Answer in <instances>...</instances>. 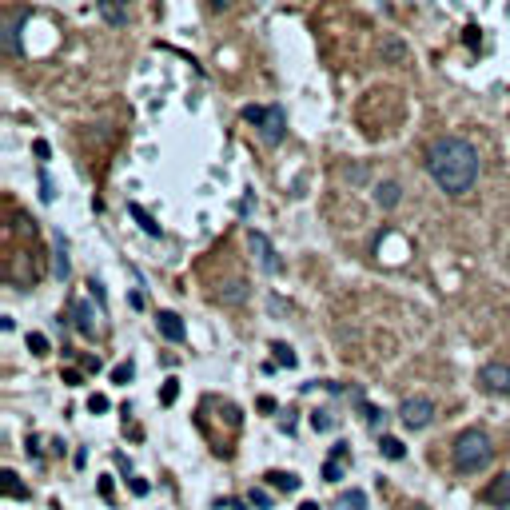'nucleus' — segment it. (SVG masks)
I'll list each match as a JSON object with an SVG mask.
<instances>
[{
	"mask_svg": "<svg viewBox=\"0 0 510 510\" xmlns=\"http://www.w3.org/2000/svg\"><path fill=\"white\" fill-rule=\"evenodd\" d=\"M128 216H132V220L140 223V227H143V231H148L152 239H159V236H164V231H159V223L152 220V216H148V211H143L140 204H128Z\"/></svg>",
	"mask_w": 510,
	"mask_h": 510,
	"instance_id": "f3484780",
	"label": "nucleus"
},
{
	"mask_svg": "<svg viewBox=\"0 0 510 510\" xmlns=\"http://www.w3.org/2000/svg\"><path fill=\"white\" fill-rule=\"evenodd\" d=\"M398 200H403V188H398L395 179H382L379 188H375V204H379L382 211H391V207H398Z\"/></svg>",
	"mask_w": 510,
	"mask_h": 510,
	"instance_id": "9b49d317",
	"label": "nucleus"
},
{
	"mask_svg": "<svg viewBox=\"0 0 510 510\" xmlns=\"http://www.w3.org/2000/svg\"><path fill=\"white\" fill-rule=\"evenodd\" d=\"M427 172L446 195H466L478 179V148L462 136H439L427 148Z\"/></svg>",
	"mask_w": 510,
	"mask_h": 510,
	"instance_id": "f257e3e1",
	"label": "nucleus"
},
{
	"mask_svg": "<svg viewBox=\"0 0 510 510\" xmlns=\"http://www.w3.org/2000/svg\"><path fill=\"white\" fill-rule=\"evenodd\" d=\"M132 375H136V367H132V363L112 367V382H120V387H128V382H132Z\"/></svg>",
	"mask_w": 510,
	"mask_h": 510,
	"instance_id": "5701e85b",
	"label": "nucleus"
},
{
	"mask_svg": "<svg viewBox=\"0 0 510 510\" xmlns=\"http://www.w3.org/2000/svg\"><path fill=\"white\" fill-rule=\"evenodd\" d=\"M478 382H482L491 395H510V367L507 363H482Z\"/></svg>",
	"mask_w": 510,
	"mask_h": 510,
	"instance_id": "423d86ee",
	"label": "nucleus"
},
{
	"mask_svg": "<svg viewBox=\"0 0 510 510\" xmlns=\"http://www.w3.org/2000/svg\"><path fill=\"white\" fill-rule=\"evenodd\" d=\"M482 502H486V507H498V510H510V471L491 478V482L482 486Z\"/></svg>",
	"mask_w": 510,
	"mask_h": 510,
	"instance_id": "0eeeda50",
	"label": "nucleus"
},
{
	"mask_svg": "<svg viewBox=\"0 0 510 510\" xmlns=\"http://www.w3.org/2000/svg\"><path fill=\"white\" fill-rule=\"evenodd\" d=\"M347 179H355V184H363V179H367V168H347Z\"/></svg>",
	"mask_w": 510,
	"mask_h": 510,
	"instance_id": "7c9ffc66",
	"label": "nucleus"
},
{
	"mask_svg": "<svg viewBox=\"0 0 510 510\" xmlns=\"http://www.w3.org/2000/svg\"><path fill=\"white\" fill-rule=\"evenodd\" d=\"M243 120L255 124L259 140L267 143V148L283 143V136H287V112L279 108V104H271V108H255V104H247V108H243Z\"/></svg>",
	"mask_w": 510,
	"mask_h": 510,
	"instance_id": "7ed1b4c3",
	"label": "nucleus"
},
{
	"mask_svg": "<svg viewBox=\"0 0 510 510\" xmlns=\"http://www.w3.org/2000/svg\"><path fill=\"white\" fill-rule=\"evenodd\" d=\"M339 510H367V494L363 491H343L339 494Z\"/></svg>",
	"mask_w": 510,
	"mask_h": 510,
	"instance_id": "412c9836",
	"label": "nucleus"
},
{
	"mask_svg": "<svg viewBox=\"0 0 510 510\" xmlns=\"http://www.w3.org/2000/svg\"><path fill=\"white\" fill-rule=\"evenodd\" d=\"M216 507L220 510H243V507H252V502H247V498H220Z\"/></svg>",
	"mask_w": 510,
	"mask_h": 510,
	"instance_id": "c85d7f7f",
	"label": "nucleus"
},
{
	"mask_svg": "<svg viewBox=\"0 0 510 510\" xmlns=\"http://www.w3.org/2000/svg\"><path fill=\"white\" fill-rule=\"evenodd\" d=\"M96 8H100V16H104V24H112V28H124L128 24V8L120 4V0H96Z\"/></svg>",
	"mask_w": 510,
	"mask_h": 510,
	"instance_id": "1a4fd4ad",
	"label": "nucleus"
},
{
	"mask_svg": "<svg viewBox=\"0 0 510 510\" xmlns=\"http://www.w3.org/2000/svg\"><path fill=\"white\" fill-rule=\"evenodd\" d=\"M299 510H319V507H315V502H303V507H299Z\"/></svg>",
	"mask_w": 510,
	"mask_h": 510,
	"instance_id": "e433bc0d",
	"label": "nucleus"
},
{
	"mask_svg": "<svg viewBox=\"0 0 510 510\" xmlns=\"http://www.w3.org/2000/svg\"><path fill=\"white\" fill-rule=\"evenodd\" d=\"M216 299L227 303V307H239V303L247 299V283H243V279H227V283H220Z\"/></svg>",
	"mask_w": 510,
	"mask_h": 510,
	"instance_id": "9d476101",
	"label": "nucleus"
},
{
	"mask_svg": "<svg viewBox=\"0 0 510 510\" xmlns=\"http://www.w3.org/2000/svg\"><path fill=\"white\" fill-rule=\"evenodd\" d=\"M128 482H132V491H136V494H148V491H152V486H148L143 478H128Z\"/></svg>",
	"mask_w": 510,
	"mask_h": 510,
	"instance_id": "2f4dec72",
	"label": "nucleus"
},
{
	"mask_svg": "<svg viewBox=\"0 0 510 510\" xmlns=\"http://www.w3.org/2000/svg\"><path fill=\"white\" fill-rule=\"evenodd\" d=\"M398 423L407 430H423L434 423V403L427 395H414V398H403V407H398Z\"/></svg>",
	"mask_w": 510,
	"mask_h": 510,
	"instance_id": "20e7f679",
	"label": "nucleus"
},
{
	"mask_svg": "<svg viewBox=\"0 0 510 510\" xmlns=\"http://www.w3.org/2000/svg\"><path fill=\"white\" fill-rule=\"evenodd\" d=\"M116 466H120V471H124V475H128V478H132V462H128V459H124V455H116Z\"/></svg>",
	"mask_w": 510,
	"mask_h": 510,
	"instance_id": "f704fd0d",
	"label": "nucleus"
},
{
	"mask_svg": "<svg viewBox=\"0 0 510 510\" xmlns=\"http://www.w3.org/2000/svg\"><path fill=\"white\" fill-rule=\"evenodd\" d=\"M108 407H112V403L104 395H92V398H88V411H92V414H104Z\"/></svg>",
	"mask_w": 510,
	"mask_h": 510,
	"instance_id": "cd10ccee",
	"label": "nucleus"
},
{
	"mask_svg": "<svg viewBox=\"0 0 510 510\" xmlns=\"http://www.w3.org/2000/svg\"><path fill=\"white\" fill-rule=\"evenodd\" d=\"M24 20H28V16L16 12L12 20L4 24V52H8V56H16V52H20V24H24Z\"/></svg>",
	"mask_w": 510,
	"mask_h": 510,
	"instance_id": "ddd939ff",
	"label": "nucleus"
},
{
	"mask_svg": "<svg viewBox=\"0 0 510 510\" xmlns=\"http://www.w3.org/2000/svg\"><path fill=\"white\" fill-rule=\"evenodd\" d=\"M267 482L275 486V491H287V494H295V491L303 486V482H299V475H291V471H271V475H267Z\"/></svg>",
	"mask_w": 510,
	"mask_h": 510,
	"instance_id": "dca6fc26",
	"label": "nucleus"
},
{
	"mask_svg": "<svg viewBox=\"0 0 510 510\" xmlns=\"http://www.w3.org/2000/svg\"><path fill=\"white\" fill-rule=\"evenodd\" d=\"M175 395H179V382H175V379H168V382H164V395H159V398H164V407H172V403H175Z\"/></svg>",
	"mask_w": 510,
	"mask_h": 510,
	"instance_id": "a878e982",
	"label": "nucleus"
},
{
	"mask_svg": "<svg viewBox=\"0 0 510 510\" xmlns=\"http://www.w3.org/2000/svg\"><path fill=\"white\" fill-rule=\"evenodd\" d=\"M382 60L387 64H407V44H403L398 36H387V40H382Z\"/></svg>",
	"mask_w": 510,
	"mask_h": 510,
	"instance_id": "2eb2a0df",
	"label": "nucleus"
},
{
	"mask_svg": "<svg viewBox=\"0 0 510 510\" xmlns=\"http://www.w3.org/2000/svg\"><path fill=\"white\" fill-rule=\"evenodd\" d=\"M72 319H76V331L84 339H96V323H92V311H88V303H72Z\"/></svg>",
	"mask_w": 510,
	"mask_h": 510,
	"instance_id": "4468645a",
	"label": "nucleus"
},
{
	"mask_svg": "<svg viewBox=\"0 0 510 510\" xmlns=\"http://www.w3.org/2000/svg\"><path fill=\"white\" fill-rule=\"evenodd\" d=\"M343 459H347V443H335L331 459L323 462V478H327V482H339V478H343Z\"/></svg>",
	"mask_w": 510,
	"mask_h": 510,
	"instance_id": "f8f14e48",
	"label": "nucleus"
},
{
	"mask_svg": "<svg viewBox=\"0 0 510 510\" xmlns=\"http://www.w3.org/2000/svg\"><path fill=\"white\" fill-rule=\"evenodd\" d=\"M28 351L32 355H48V339L44 335H28Z\"/></svg>",
	"mask_w": 510,
	"mask_h": 510,
	"instance_id": "bb28decb",
	"label": "nucleus"
},
{
	"mask_svg": "<svg viewBox=\"0 0 510 510\" xmlns=\"http://www.w3.org/2000/svg\"><path fill=\"white\" fill-rule=\"evenodd\" d=\"M247 502H252L255 510H271V494L267 491H252L247 494Z\"/></svg>",
	"mask_w": 510,
	"mask_h": 510,
	"instance_id": "393cba45",
	"label": "nucleus"
},
{
	"mask_svg": "<svg viewBox=\"0 0 510 510\" xmlns=\"http://www.w3.org/2000/svg\"><path fill=\"white\" fill-rule=\"evenodd\" d=\"M24 450H28V459H40V443H36V439H28V446H24Z\"/></svg>",
	"mask_w": 510,
	"mask_h": 510,
	"instance_id": "72a5a7b5",
	"label": "nucleus"
},
{
	"mask_svg": "<svg viewBox=\"0 0 510 510\" xmlns=\"http://www.w3.org/2000/svg\"><path fill=\"white\" fill-rule=\"evenodd\" d=\"M311 427H315V430H335L331 411H315V414H311Z\"/></svg>",
	"mask_w": 510,
	"mask_h": 510,
	"instance_id": "b1692460",
	"label": "nucleus"
},
{
	"mask_svg": "<svg viewBox=\"0 0 510 510\" xmlns=\"http://www.w3.org/2000/svg\"><path fill=\"white\" fill-rule=\"evenodd\" d=\"M450 459H455V471L459 475H478V471H486L494 459V443L486 430H462L459 439H455V446H450Z\"/></svg>",
	"mask_w": 510,
	"mask_h": 510,
	"instance_id": "f03ea898",
	"label": "nucleus"
},
{
	"mask_svg": "<svg viewBox=\"0 0 510 510\" xmlns=\"http://www.w3.org/2000/svg\"><path fill=\"white\" fill-rule=\"evenodd\" d=\"M247 243H252L255 259H259V267L267 271V275H279V271H283V259L275 255V247H271V239L263 236V231H252V236H247Z\"/></svg>",
	"mask_w": 510,
	"mask_h": 510,
	"instance_id": "39448f33",
	"label": "nucleus"
},
{
	"mask_svg": "<svg viewBox=\"0 0 510 510\" xmlns=\"http://www.w3.org/2000/svg\"><path fill=\"white\" fill-rule=\"evenodd\" d=\"M271 351H275V363L279 367H295L299 359H295V351L287 347V343H271Z\"/></svg>",
	"mask_w": 510,
	"mask_h": 510,
	"instance_id": "4be33fe9",
	"label": "nucleus"
},
{
	"mask_svg": "<svg viewBox=\"0 0 510 510\" xmlns=\"http://www.w3.org/2000/svg\"><path fill=\"white\" fill-rule=\"evenodd\" d=\"M379 414H382V411H375V407H367V403H363V419H367V427H379Z\"/></svg>",
	"mask_w": 510,
	"mask_h": 510,
	"instance_id": "c756f323",
	"label": "nucleus"
},
{
	"mask_svg": "<svg viewBox=\"0 0 510 510\" xmlns=\"http://www.w3.org/2000/svg\"><path fill=\"white\" fill-rule=\"evenodd\" d=\"M4 494H8V498H28V486H24V482H20V475H16V471H4Z\"/></svg>",
	"mask_w": 510,
	"mask_h": 510,
	"instance_id": "a211bd4d",
	"label": "nucleus"
},
{
	"mask_svg": "<svg viewBox=\"0 0 510 510\" xmlns=\"http://www.w3.org/2000/svg\"><path fill=\"white\" fill-rule=\"evenodd\" d=\"M379 455H382V459H403V455H407V446H403V443H398V439H391V434H382V439H379Z\"/></svg>",
	"mask_w": 510,
	"mask_h": 510,
	"instance_id": "6ab92c4d",
	"label": "nucleus"
},
{
	"mask_svg": "<svg viewBox=\"0 0 510 510\" xmlns=\"http://www.w3.org/2000/svg\"><path fill=\"white\" fill-rule=\"evenodd\" d=\"M462 40H466V44H471V48H475V44H478V28H475V24H471V28L462 32Z\"/></svg>",
	"mask_w": 510,
	"mask_h": 510,
	"instance_id": "473e14b6",
	"label": "nucleus"
},
{
	"mask_svg": "<svg viewBox=\"0 0 510 510\" xmlns=\"http://www.w3.org/2000/svg\"><path fill=\"white\" fill-rule=\"evenodd\" d=\"M156 327H159V335H164L168 343H184V339H188V327H184V319L175 315V311H159Z\"/></svg>",
	"mask_w": 510,
	"mask_h": 510,
	"instance_id": "6e6552de",
	"label": "nucleus"
},
{
	"mask_svg": "<svg viewBox=\"0 0 510 510\" xmlns=\"http://www.w3.org/2000/svg\"><path fill=\"white\" fill-rule=\"evenodd\" d=\"M68 271H72V263H68V243H64V236H56V279H68Z\"/></svg>",
	"mask_w": 510,
	"mask_h": 510,
	"instance_id": "aec40b11",
	"label": "nucleus"
},
{
	"mask_svg": "<svg viewBox=\"0 0 510 510\" xmlns=\"http://www.w3.org/2000/svg\"><path fill=\"white\" fill-rule=\"evenodd\" d=\"M227 4H231V0H211V8H216V12H220V8H227Z\"/></svg>",
	"mask_w": 510,
	"mask_h": 510,
	"instance_id": "c9c22d12",
	"label": "nucleus"
}]
</instances>
